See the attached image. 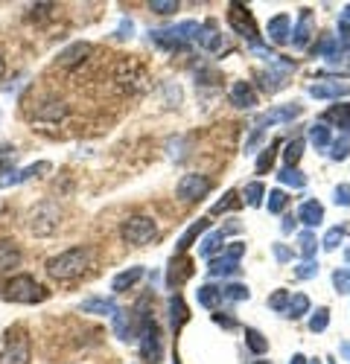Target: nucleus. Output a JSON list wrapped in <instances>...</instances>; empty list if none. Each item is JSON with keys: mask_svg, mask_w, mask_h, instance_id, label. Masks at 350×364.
<instances>
[{"mask_svg": "<svg viewBox=\"0 0 350 364\" xmlns=\"http://www.w3.org/2000/svg\"><path fill=\"white\" fill-rule=\"evenodd\" d=\"M91 268V251L76 245V248H68L62 254H55L47 259V274L58 283H68V280H76L82 277L85 271Z\"/></svg>", "mask_w": 350, "mask_h": 364, "instance_id": "1", "label": "nucleus"}, {"mask_svg": "<svg viewBox=\"0 0 350 364\" xmlns=\"http://www.w3.org/2000/svg\"><path fill=\"white\" fill-rule=\"evenodd\" d=\"M0 294H4V300H9V303H23V306H33V303H44L50 297V289L41 286L36 277H29V274H15V277H9L4 283Z\"/></svg>", "mask_w": 350, "mask_h": 364, "instance_id": "2", "label": "nucleus"}, {"mask_svg": "<svg viewBox=\"0 0 350 364\" xmlns=\"http://www.w3.org/2000/svg\"><path fill=\"white\" fill-rule=\"evenodd\" d=\"M111 76L123 94H140V90L149 87V73H146V68L140 62H134V58H120V62L114 65Z\"/></svg>", "mask_w": 350, "mask_h": 364, "instance_id": "3", "label": "nucleus"}, {"mask_svg": "<svg viewBox=\"0 0 350 364\" xmlns=\"http://www.w3.org/2000/svg\"><path fill=\"white\" fill-rule=\"evenodd\" d=\"M137 318V341H140V355L143 361L158 364L164 355V341H161V329L152 315H134Z\"/></svg>", "mask_w": 350, "mask_h": 364, "instance_id": "4", "label": "nucleus"}, {"mask_svg": "<svg viewBox=\"0 0 350 364\" xmlns=\"http://www.w3.org/2000/svg\"><path fill=\"white\" fill-rule=\"evenodd\" d=\"M62 225V207L55 201H41L33 213H29V230L36 236H53Z\"/></svg>", "mask_w": 350, "mask_h": 364, "instance_id": "5", "label": "nucleus"}, {"mask_svg": "<svg viewBox=\"0 0 350 364\" xmlns=\"http://www.w3.org/2000/svg\"><path fill=\"white\" fill-rule=\"evenodd\" d=\"M33 350H29V336L23 326H15L6 332V347L0 353V364H29Z\"/></svg>", "mask_w": 350, "mask_h": 364, "instance_id": "6", "label": "nucleus"}, {"mask_svg": "<svg viewBox=\"0 0 350 364\" xmlns=\"http://www.w3.org/2000/svg\"><path fill=\"white\" fill-rule=\"evenodd\" d=\"M158 233V225L152 216H129L123 225H120V236L126 245H146L152 242Z\"/></svg>", "mask_w": 350, "mask_h": 364, "instance_id": "7", "label": "nucleus"}, {"mask_svg": "<svg viewBox=\"0 0 350 364\" xmlns=\"http://www.w3.org/2000/svg\"><path fill=\"white\" fill-rule=\"evenodd\" d=\"M243 254H245V242H230L222 257L208 259V277H230V274H237Z\"/></svg>", "mask_w": 350, "mask_h": 364, "instance_id": "8", "label": "nucleus"}, {"mask_svg": "<svg viewBox=\"0 0 350 364\" xmlns=\"http://www.w3.org/2000/svg\"><path fill=\"white\" fill-rule=\"evenodd\" d=\"M228 23H230V29L237 36L248 38L251 47H260V36H257V23H254L251 9H245L243 4H230L228 6Z\"/></svg>", "mask_w": 350, "mask_h": 364, "instance_id": "9", "label": "nucleus"}, {"mask_svg": "<svg viewBox=\"0 0 350 364\" xmlns=\"http://www.w3.org/2000/svg\"><path fill=\"white\" fill-rule=\"evenodd\" d=\"M211 190H213V181L208 175L190 172V175H181L179 187H175V196H179L181 201H187V204H193V201H201Z\"/></svg>", "mask_w": 350, "mask_h": 364, "instance_id": "10", "label": "nucleus"}, {"mask_svg": "<svg viewBox=\"0 0 350 364\" xmlns=\"http://www.w3.org/2000/svg\"><path fill=\"white\" fill-rule=\"evenodd\" d=\"M68 114H70V108H68L62 100L47 97V100H41V102L36 105V111L29 114V119H33V123H50V126H58L62 119H68Z\"/></svg>", "mask_w": 350, "mask_h": 364, "instance_id": "11", "label": "nucleus"}, {"mask_svg": "<svg viewBox=\"0 0 350 364\" xmlns=\"http://www.w3.org/2000/svg\"><path fill=\"white\" fill-rule=\"evenodd\" d=\"M301 111H304L301 105H277V108H272V111H266V114L257 117V129L277 126V123H289V119L301 117Z\"/></svg>", "mask_w": 350, "mask_h": 364, "instance_id": "12", "label": "nucleus"}, {"mask_svg": "<svg viewBox=\"0 0 350 364\" xmlns=\"http://www.w3.org/2000/svg\"><path fill=\"white\" fill-rule=\"evenodd\" d=\"M91 44H88V41H76V44H70L68 50H62V53H58V68H65V70H73V68H79L82 62H85V58L88 55H91Z\"/></svg>", "mask_w": 350, "mask_h": 364, "instance_id": "13", "label": "nucleus"}, {"mask_svg": "<svg viewBox=\"0 0 350 364\" xmlns=\"http://www.w3.org/2000/svg\"><path fill=\"white\" fill-rule=\"evenodd\" d=\"M111 323H114V332L120 336V341H137V318H134V312L117 309L111 315Z\"/></svg>", "mask_w": 350, "mask_h": 364, "instance_id": "14", "label": "nucleus"}, {"mask_svg": "<svg viewBox=\"0 0 350 364\" xmlns=\"http://www.w3.org/2000/svg\"><path fill=\"white\" fill-rule=\"evenodd\" d=\"M23 254L18 248L15 239H0V274H9V271H15L21 265Z\"/></svg>", "mask_w": 350, "mask_h": 364, "instance_id": "15", "label": "nucleus"}, {"mask_svg": "<svg viewBox=\"0 0 350 364\" xmlns=\"http://www.w3.org/2000/svg\"><path fill=\"white\" fill-rule=\"evenodd\" d=\"M266 33H269V41L272 44H289L292 41V18L286 12L275 15L269 21V26H266Z\"/></svg>", "mask_w": 350, "mask_h": 364, "instance_id": "16", "label": "nucleus"}, {"mask_svg": "<svg viewBox=\"0 0 350 364\" xmlns=\"http://www.w3.org/2000/svg\"><path fill=\"white\" fill-rule=\"evenodd\" d=\"M309 97H315V100L350 97V85L347 82H315V85H309Z\"/></svg>", "mask_w": 350, "mask_h": 364, "instance_id": "17", "label": "nucleus"}, {"mask_svg": "<svg viewBox=\"0 0 350 364\" xmlns=\"http://www.w3.org/2000/svg\"><path fill=\"white\" fill-rule=\"evenodd\" d=\"M228 97H230V105H237V108H254L257 105V90L248 82H233Z\"/></svg>", "mask_w": 350, "mask_h": 364, "instance_id": "18", "label": "nucleus"}, {"mask_svg": "<svg viewBox=\"0 0 350 364\" xmlns=\"http://www.w3.org/2000/svg\"><path fill=\"white\" fill-rule=\"evenodd\" d=\"M79 312L82 315H114L117 312V303L111 297H88L79 303Z\"/></svg>", "mask_w": 350, "mask_h": 364, "instance_id": "19", "label": "nucleus"}, {"mask_svg": "<svg viewBox=\"0 0 350 364\" xmlns=\"http://www.w3.org/2000/svg\"><path fill=\"white\" fill-rule=\"evenodd\" d=\"M309 38H312V12L309 9H301L298 23L292 26V44H295V47H307Z\"/></svg>", "mask_w": 350, "mask_h": 364, "instance_id": "20", "label": "nucleus"}, {"mask_svg": "<svg viewBox=\"0 0 350 364\" xmlns=\"http://www.w3.org/2000/svg\"><path fill=\"white\" fill-rule=\"evenodd\" d=\"M298 222L307 225V230L318 228L321 222H324V207H321L318 201H304V204L298 207Z\"/></svg>", "mask_w": 350, "mask_h": 364, "instance_id": "21", "label": "nucleus"}, {"mask_svg": "<svg viewBox=\"0 0 350 364\" xmlns=\"http://www.w3.org/2000/svg\"><path fill=\"white\" fill-rule=\"evenodd\" d=\"M208 228H211V219H196V222L181 233V239L175 242V254H187V248H190L193 242H196L204 230H208Z\"/></svg>", "mask_w": 350, "mask_h": 364, "instance_id": "22", "label": "nucleus"}, {"mask_svg": "<svg viewBox=\"0 0 350 364\" xmlns=\"http://www.w3.org/2000/svg\"><path fill=\"white\" fill-rule=\"evenodd\" d=\"M190 274H193V262H190L184 254H179V257H175V259L169 262V283H172V286L184 283Z\"/></svg>", "mask_w": 350, "mask_h": 364, "instance_id": "23", "label": "nucleus"}, {"mask_svg": "<svg viewBox=\"0 0 350 364\" xmlns=\"http://www.w3.org/2000/svg\"><path fill=\"white\" fill-rule=\"evenodd\" d=\"M140 277H143V268H140V265H134V268H129V271H120V274L111 280V291H114V294H120V291L132 289Z\"/></svg>", "mask_w": 350, "mask_h": 364, "instance_id": "24", "label": "nucleus"}, {"mask_svg": "<svg viewBox=\"0 0 350 364\" xmlns=\"http://www.w3.org/2000/svg\"><path fill=\"white\" fill-rule=\"evenodd\" d=\"M222 245H225V230H213V233H208V236L201 239L198 254H201L204 259H213V254L222 251Z\"/></svg>", "mask_w": 350, "mask_h": 364, "instance_id": "25", "label": "nucleus"}, {"mask_svg": "<svg viewBox=\"0 0 350 364\" xmlns=\"http://www.w3.org/2000/svg\"><path fill=\"white\" fill-rule=\"evenodd\" d=\"M277 181H280V184H286V187H292V190H304L307 187V178H304V172L298 166H283L277 172Z\"/></svg>", "mask_w": 350, "mask_h": 364, "instance_id": "26", "label": "nucleus"}, {"mask_svg": "<svg viewBox=\"0 0 350 364\" xmlns=\"http://www.w3.org/2000/svg\"><path fill=\"white\" fill-rule=\"evenodd\" d=\"M304 315H309V297L307 294H289V306H286V318H292V321H298V318H304Z\"/></svg>", "mask_w": 350, "mask_h": 364, "instance_id": "27", "label": "nucleus"}, {"mask_svg": "<svg viewBox=\"0 0 350 364\" xmlns=\"http://www.w3.org/2000/svg\"><path fill=\"white\" fill-rule=\"evenodd\" d=\"M169 321H172V329H175V332H179V329L187 323V306H184L181 294L169 297Z\"/></svg>", "mask_w": 350, "mask_h": 364, "instance_id": "28", "label": "nucleus"}, {"mask_svg": "<svg viewBox=\"0 0 350 364\" xmlns=\"http://www.w3.org/2000/svg\"><path fill=\"white\" fill-rule=\"evenodd\" d=\"M324 119H327V123H336V126L344 129V132H350V102H347V105H333V108H327Z\"/></svg>", "mask_w": 350, "mask_h": 364, "instance_id": "29", "label": "nucleus"}, {"mask_svg": "<svg viewBox=\"0 0 350 364\" xmlns=\"http://www.w3.org/2000/svg\"><path fill=\"white\" fill-rule=\"evenodd\" d=\"M307 134H309V143H312L315 149H330V143H333V137H330V129H327L324 123H312Z\"/></svg>", "mask_w": 350, "mask_h": 364, "instance_id": "30", "label": "nucleus"}, {"mask_svg": "<svg viewBox=\"0 0 350 364\" xmlns=\"http://www.w3.org/2000/svg\"><path fill=\"white\" fill-rule=\"evenodd\" d=\"M245 344H248V350H251L254 355H262V353L269 350L266 336H262L260 329H254V326H248V329H245Z\"/></svg>", "mask_w": 350, "mask_h": 364, "instance_id": "31", "label": "nucleus"}, {"mask_svg": "<svg viewBox=\"0 0 350 364\" xmlns=\"http://www.w3.org/2000/svg\"><path fill=\"white\" fill-rule=\"evenodd\" d=\"M219 294H222V300H230V303H240V300H248L251 297V291H248L245 283H228V286L219 289Z\"/></svg>", "mask_w": 350, "mask_h": 364, "instance_id": "32", "label": "nucleus"}, {"mask_svg": "<svg viewBox=\"0 0 350 364\" xmlns=\"http://www.w3.org/2000/svg\"><path fill=\"white\" fill-rule=\"evenodd\" d=\"M196 300H198V306H204V309H216V303L222 300V294H219L216 286H201L196 291Z\"/></svg>", "mask_w": 350, "mask_h": 364, "instance_id": "33", "label": "nucleus"}, {"mask_svg": "<svg viewBox=\"0 0 350 364\" xmlns=\"http://www.w3.org/2000/svg\"><path fill=\"white\" fill-rule=\"evenodd\" d=\"M243 196H245V204H248V207H260L262 198H266V187H262L260 181H251V184H245Z\"/></svg>", "mask_w": 350, "mask_h": 364, "instance_id": "34", "label": "nucleus"}, {"mask_svg": "<svg viewBox=\"0 0 350 364\" xmlns=\"http://www.w3.org/2000/svg\"><path fill=\"white\" fill-rule=\"evenodd\" d=\"M315 248H318L315 233H312V230H304V233L298 236V251H301V257H304V259H312V257H315Z\"/></svg>", "mask_w": 350, "mask_h": 364, "instance_id": "35", "label": "nucleus"}, {"mask_svg": "<svg viewBox=\"0 0 350 364\" xmlns=\"http://www.w3.org/2000/svg\"><path fill=\"white\" fill-rule=\"evenodd\" d=\"M330 158L333 161H347L350 158V134H341L330 143Z\"/></svg>", "mask_w": 350, "mask_h": 364, "instance_id": "36", "label": "nucleus"}, {"mask_svg": "<svg viewBox=\"0 0 350 364\" xmlns=\"http://www.w3.org/2000/svg\"><path fill=\"white\" fill-rule=\"evenodd\" d=\"M301 155H304V140H301V137L289 140V143H286V151H283V161H286V166H295V164L301 161Z\"/></svg>", "mask_w": 350, "mask_h": 364, "instance_id": "37", "label": "nucleus"}, {"mask_svg": "<svg viewBox=\"0 0 350 364\" xmlns=\"http://www.w3.org/2000/svg\"><path fill=\"white\" fill-rule=\"evenodd\" d=\"M327 326H330V309L327 306H318L312 312V318H309V329L312 332H324Z\"/></svg>", "mask_w": 350, "mask_h": 364, "instance_id": "38", "label": "nucleus"}, {"mask_svg": "<svg viewBox=\"0 0 350 364\" xmlns=\"http://www.w3.org/2000/svg\"><path fill=\"white\" fill-rule=\"evenodd\" d=\"M55 15V6L53 4H36L33 9H29V21H33V23H44V21H50Z\"/></svg>", "mask_w": 350, "mask_h": 364, "instance_id": "39", "label": "nucleus"}, {"mask_svg": "<svg viewBox=\"0 0 350 364\" xmlns=\"http://www.w3.org/2000/svg\"><path fill=\"white\" fill-rule=\"evenodd\" d=\"M344 228H330L327 230V236L324 239H321V248H324V251H336L339 245H341V239H344Z\"/></svg>", "mask_w": 350, "mask_h": 364, "instance_id": "40", "label": "nucleus"}, {"mask_svg": "<svg viewBox=\"0 0 350 364\" xmlns=\"http://www.w3.org/2000/svg\"><path fill=\"white\" fill-rule=\"evenodd\" d=\"M333 286L339 294H350V268H336L333 271Z\"/></svg>", "mask_w": 350, "mask_h": 364, "instance_id": "41", "label": "nucleus"}, {"mask_svg": "<svg viewBox=\"0 0 350 364\" xmlns=\"http://www.w3.org/2000/svg\"><path fill=\"white\" fill-rule=\"evenodd\" d=\"M289 294H292V291L277 289V291L269 297V309H275V312H286V306H289Z\"/></svg>", "mask_w": 350, "mask_h": 364, "instance_id": "42", "label": "nucleus"}, {"mask_svg": "<svg viewBox=\"0 0 350 364\" xmlns=\"http://www.w3.org/2000/svg\"><path fill=\"white\" fill-rule=\"evenodd\" d=\"M315 274H318V262H315V259H304V262L295 268V277H298V280H312Z\"/></svg>", "mask_w": 350, "mask_h": 364, "instance_id": "43", "label": "nucleus"}, {"mask_svg": "<svg viewBox=\"0 0 350 364\" xmlns=\"http://www.w3.org/2000/svg\"><path fill=\"white\" fill-rule=\"evenodd\" d=\"M286 193L283 190H272L269 193V213H283V207H286Z\"/></svg>", "mask_w": 350, "mask_h": 364, "instance_id": "44", "label": "nucleus"}, {"mask_svg": "<svg viewBox=\"0 0 350 364\" xmlns=\"http://www.w3.org/2000/svg\"><path fill=\"white\" fill-rule=\"evenodd\" d=\"M149 9L158 15H172V12H179V4H175V0H152Z\"/></svg>", "mask_w": 350, "mask_h": 364, "instance_id": "45", "label": "nucleus"}, {"mask_svg": "<svg viewBox=\"0 0 350 364\" xmlns=\"http://www.w3.org/2000/svg\"><path fill=\"white\" fill-rule=\"evenodd\" d=\"M275 149H277V143H272L269 149H262V155L257 158V172H266V169L272 166V161H275Z\"/></svg>", "mask_w": 350, "mask_h": 364, "instance_id": "46", "label": "nucleus"}, {"mask_svg": "<svg viewBox=\"0 0 350 364\" xmlns=\"http://www.w3.org/2000/svg\"><path fill=\"white\" fill-rule=\"evenodd\" d=\"M233 204H237V193L230 190V193H225V198H222V201H216V204H213V213H225V210H230Z\"/></svg>", "mask_w": 350, "mask_h": 364, "instance_id": "47", "label": "nucleus"}, {"mask_svg": "<svg viewBox=\"0 0 350 364\" xmlns=\"http://www.w3.org/2000/svg\"><path fill=\"white\" fill-rule=\"evenodd\" d=\"M333 196H336V204L339 207H350V184H339Z\"/></svg>", "mask_w": 350, "mask_h": 364, "instance_id": "48", "label": "nucleus"}, {"mask_svg": "<svg viewBox=\"0 0 350 364\" xmlns=\"http://www.w3.org/2000/svg\"><path fill=\"white\" fill-rule=\"evenodd\" d=\"M213 323H219L225 329H237V318H230V312H216L213 315Z\"/></svg>", "mask_w": 350, "mask_h": 364, "instance_id": "49", "label": "nucleus"}, {"mask_svg": "<svg viewBox=\"0 0 350 364\" xmlns=\"http://www.w3.org/2000/svg\"><path fill=\"white\" fill-rule=\"evenodd\" d=\"M295 228H298V216H283V225H280L283 233H295Z\"/></svg>", "mask_w": 350, "mask_h": 364, "instance_id": "50", "label": "nucleus"}, {"mask_svg": "<svg viewBox=\"0 0 350 364\" xmlns=\"http://www.w3.org/2000/svg\"><path fill=\"white\" fill-rule=\"evenodd\" d=\"M275 257H277V262H289V259H292V251L277 242V245H275Z\"/></svg>", "mask_w": 350, "mask_h": 364, "instance_id": "51", "label": "nucleus"}, {"mask_svg": "<svg viewBox=\"0 0 350 364\" xmlns=\"http://www.w3.org/2000/svg\"><path fill=\"white\" fill-rule=\"evenodd\" d=\"M132 33H134V23H132V21H123L120 29H117V38H129Z\"/></svg>", "mask_w": 350, "mask_h": 364, "instance_id": "52", "label": "nucleus"}, {"mask_svg": "<svg viewBox=\"0 0 350 364\" xmlns=\"http://www.w3.org/2000/svg\"><path fill=\"white\" fill-rule=\"evenodd\" d=\"M4 73H6V58H4V50H0V79H4Z\"/></svg>", "mask_w": 350, "mask_h": 364, "instance_id": "53", "label": "nucleus"}, {"mask_svg": "<svg viewBox=\"0 0 350 364\" xmlns=\"http://www.w3.org/2000/svg\"><path fill=\"white\" fill-rule=\"evenodd\" d=\"M341 23H350V4L341 9Z\"/></svg>", "mask_w": 350, "mask_h": 364, "instance_id": "54", "label": "nucleus"}, {"mask_svg": "<svg viewBox=\"0 0 350 364\" xmlns=\"http://www.w3.org/2000/svg\"><path fill=\"white\" fill-rule=\"evenodd\" d=\"M289 364H307V358L301 355V353H295V355H292V361Z\"/></svg>", "mask_w": 350, "mask_h": 364, "instance_id": "55", "label": "nucleus"}, {"mask_svg": "<svg viewBox=\"0 0 350 364\" xmlns=\"http://www.w3.org/2000/svg\"><path fill=\"white\" fill-rule=\"evenodd\" d=\"M339 353H341V355H347V358H350V344H341V347H339Z\"/></svg>", "mask_w": 350, "mask_h": 364, "instance_id": "56", "label": "nucleus"}, {"mask_svg": "<svg viewBox=\"0 0 350 364\" xmlns=\"http://www.w3.org/2000/svg\"><path fill=\"white\" fill-rule=\"evenodd\" d=\"M344 259H347V262H350V248H347V251H344Z\"/></svg>", "mask_w": 350, "mask_h": 364, "instance_id": "57", "label": "nucleus"}, {"mask_svg": "<svg viewBox=\"0 0 350 364\" xmlns=\"http://www.w3.org/2000/svg\"><path fill=\"white\" fill-rule=\"evenodd\" d=\"M254 364H272V361H254Z\"/></svg>", "mask_w": 350, "mask_h": 364, "instance_id": "58", "label": "nucleus"}, {"mask_svg": "<svg viewBox=\"0 0 350 364\" xmlns=\"http://www.w3.org/2000/svg\"><path fill=\"white\" fill-rule=\"evenodd\" d=\"M309 364H321V361H318V358H315V361H309Z\"/></svg>", "mask_w": 350, "mask_h": 364, "instance_id": "59", "label": "nucleus"}]
</instances>
